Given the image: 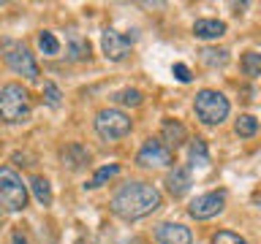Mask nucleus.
I'll list each match as a JSON object with an SVG mask.
<instances>
[{"label":"nucleus","mask_w":261,"mask_h":244,"mask_svg":"<svg viewBox=\"0 0 261 244\" xmlns=\"http://www.w3.org/2000/svg\"><path fill=\"white\" fill-rule=\"evenodd\" d=\"M163 195L155 185L150 182H128L122 185L117 193L112 195L109 206L112 215H117L120 220H142L147 215H152L155 209H161Z\"/></svg>","instance_id":"obj_1"},{"label":"nucleus","mask_w":261,"mask_h":244,"mask_svg":"<svg viewBox=\"0 0 261 244\" xmlns=\"http://www.w3.org/2000/svg\"><path fill=\"white\" fill-rule=\"evenodd\" d=\"M0 119L11 125L30 119V93L22 84H6L0 89Z\"/></svg>","instance_id":"obj_2"},{"label":"nucleus","mask_w":261,"mask_h":244,"mask_svg":"<svg viewBox=\"0 0 261 244\" xmlns=\"http://www.w3.org/2000/svg\"><path fill=\"white\" fill-rule=\"evenodd\" d=\"M193 111L204 125H220L228 117L231 106H228V98L223 93H218V89H201L193 101Z\"/></svg>","instance_id":"obj_3"},{"label":"nucleus","mask_w":261,"mask_h":244,"mask_svg":"<svg viewBox=\"0 0 261 244\" xmlns=\"http://www.w3.org/2000/svg\"><path fill=\"white\" fill-rule=\"evenodd\" d=\"M3 60L14 73H19V76L30 79V81H38L41 76L38 63L24 44H19V41H3Z\"/></svg>","instance_id":"obj_4"},{"label":"nucleus","mask_w":261,"mask_h":244,"mask_svg":"<svg viewBox=\"0 0 261 244\" xmlns=\"http://www.w3.org/2000/svg\"><path fill=\"white\" fill-rule=\"evenodd\" d=\"M0 201L11 211H22L28 206V185L11 166H0Z\"/></svg>","instance_id":"obj_5"},{"label":"nucleus","mask_w":261,"mask_h":244,"mask_svg":"<svg viewBox=\"0 0 261 244\" xmlns=\"http://www.w3.org/2000/svg\"><path fill=\"white\" fill-rule=\"evenodd\" d=\"M130 117L120 109H101L95 114V133L103 138V141H117V138L130 133Z\"/></svg>","instance_id":"obj_6"},{"label":"nucleus","mask_w":261,"mask_h":244,"mask_svg":"<svg viewBox=\"0 0 261 244\" xmlns=\"http://www.w3.org/2000/svg\"><path fill=\"white\" fill-rule=\"evenodd\" d=\"M171 158L174 155H171V149L161 138H147L144 146L136 155V163L142 168H163V166H171Z\"/></svg>","instance_id":"obj_7"},{"label":"nucleus","mask_w":261,"mask_h":244,"mask_svg":"<svg viewBox=\"0 0 261 244\" xmlns=\"http://www.w3.org/2000/svg\"><path fill=\"white\" fill-rule=\"evenodd\" d=\"M226 206V193L218 190V193H204V195H196V198L191 201V206H188V211H191V217L196 220H210L220 215Z\"/></svg>","instance_id":"obj_8"},{"label":"nucleus","mask_w":261,"mask_h":244,"mask_svg":"<svg viewBox=\"0 0 261 244\" xmlns=\"http://www.w3.org/2000/svg\"><path fill=\"white\" fill-rule=\"evenodd\" d=\"M101 49H103V54L109 57V60L120 63V60H125V57L130 54V49H134V38L122 36V33L112 30V27H106L103 36H101Z\"/></svg>","instance_id":"obj_9"},{"label":"nucleus","mask_w":261,"mask_h":244,"mask_svg":"<svg viewBox=\"0 0 261 244\" xmlns=\"http://www.w3.org/2000/svg\"><path fill=\"white\" fill-rule=\"evenodd\" d=\"M155 241L158 244H191L193 236L179 223H161V225H155Z\"/></svg>","instance_id":"obj_10"},{"label":"nucleus","mask_w":261,"mask_h":244,"mask_svg":"<svg viewBox=\"0 0 261 244\" xmlns=\"http://www.w3.org/2000/svg\"><path fill=\"white\" fill-rule=\"evenodd\" d=\"M193 179H191V168L188 166H174L166 176V190L174 195V198H182V195L191 190Z\"/></svg>","instance_id":"obj_11"},{"label":"nucleus","mask_w":261,"mask_h":244,"mask_svg":"<svg viewBox=\"0 0 261 244\" xmlns=\"http://www.w3.org/2000/svg\"><path fill=\"white\" fill-rule=\"evenodd\" d=\"M185 138H188V130H185L182 122H177V119H163V125H161V141L166 144L169 149L182 146Z\"/></svg>","instance_id":"obj_12"},{"label":"nucleus","mask_w":261,"mask_h":244,"mask_svg":"<svg viewBox=\"0 0 261 244\" xmlns=\"http://www.w3.org/2000/svg\"><path fill=\"white\" fill-rule=\"evenodd\" d=\"M193 36L201 38V41L220 38V36H226V22H220V19H196L193 22Z\"/></svg>","instance_id":"obj_13"},{"label":"nucleus","mask_w":261,"mask_h":244,"mask_svg":"<svg viewBox=\"0 0 261 244\" xmlns=\"http://www.w3.org/2000/svg\"><path fill=\"white\" fill-rule=\"evenodd\" d=\"M68 163L71 168H82L85 163H90V152L85 149V146H79V144H68L63 149V166Z\"/></svg>","instance_id":"obj_14"},{"label":"nucleus","mask_w":261,"mask_h":244,"mask_svg":"<svg viewBox=\"0 0 261 244\" xmlns=\"http://www.w3.org/2000/svg\"><path fill=\"white\" fill-rule=\"evenodd\" d=\"M188 155H191V166L193 168L196 166H199V168H207L210 166V149H207V141H204V138H193Z\"/></svg>","instance_id":"obj_15"},{"label":"nucleus","mask_w":261,"mask_h":244,"mask_svg":"<svg viewBox=\"0 0 261 244\" xmlns=\"http://www.w3.org/2000/svg\"><path fill=\"white\" fill-rule=\"evenodd\" d=\"M240 68L248 79H258L261 76V54L258 52H245L240 60Z\"/></svg>","instance_id":"obj_16"},{"label":"nucleus","mask_w":261,"mask_h":244,"mask_svg":"<svg viewBox=\"0 0 261 244\" xmlns=\"http://www.w3.org/2000/svg\"><path fill=\"white\" fill-rule=\"evenodd\" d=\"M30 187H33V195H36V201L41 206H49V203H52V187H49V182L44 176H33Z\"/></svg>","instance_id":"obj_17"},{"label":"nucleus","mask_w":261,"mask_h":244,"mask_svg":"<svg viewBox=\"0 0 261 244\" xmlns=\"http://www.w3.org/2000/svg\"><path fill=\"white\" fill-rule=\"evenodd\" d=\"M234 130H237V136L250 138V136H256V133H258V119H256V117H250V114H242V117L234 122Z\"/></svg>","instance_id":"obj_18"},{"label":"nucleus","mask_w":261,"mask_h":244,"mask_svg":"<svg viewBox=\"0 0 261 244\" xmlns=\"http://www.w3.org/2000/svg\"><path fill=\"white\" fill-rule=\"evenodd\" d=\"M114 103H120V106H142V101H144V95H142V89H120V93H114V98H112Z\"/></svg>","instance_id":"obj_19"},{"label":"nucleus","mask_w":261,"mask_h":244,"mask_svg":"<svg viewBox=\"0 0 261 244\" xmlns=\"http://www.w3.org/2000/svg\"><path fill=\"white\" fill-rule=\"evenodd\" d=\"M87 57H90V44L85 38L73 36L71 46H68V60H87Z\"/></svg>","instance_id":"obj_20"},{"label":"nucleus","mask_w":261,"mask_h":244,"mask_svg":"<svg viewBox=\"0 0 261 244\" xmlns=\"http://www.w3.org/2000/svg\"><path fill=\"white\" fill-rule=\"evenodd\" d=\"M38 46H41V52L49 54V57L60 52V41H57V38H55V33H49V30L38 33Z\"/></svg>","instance_id":"obj_21"},{"label":"nucleus","mask_w":261,"mask_h":244,"mask_svg":"<svg viewBox=\"0 0 261 244\" xmlns=\"http://www.w3.org/2000/svg\"><path fill=\"white\" fill-rule=\"evenodd\" d=\"M117 174H120V166H117V163H112V166H103V168H98V171H95V176L90 179V185H87V187H101L103 182H109V179H112V176H117Z\"/></svg>","instance_id":"obj_22"},{"label":"nucleus","mask_w":261,"mask_h":244,"mask_svg":"<svg viewBox=\"0 0 261 244\" xmlns=\"http://www.w3.org/2000/svg\"><path fill=\"white\" fill-rule=\"evenodd\" d=\"M201 60L207 65H226L228 63V52L226 49H201Z\"/></svg>","instance_id":"obj_23"},{"label":"nucleus","mask_w":261,"mask_h":244,"mask_svg":"<svg viewBox=\"0 0 261 244\" xmlns=\"http://www.w3.org/2000/svg\"><path fill=\"white\" fill-rule=\"evenodd\" d=\"M210 244H248V241H245L240 233H234V231H218L215 236H212Z\"/></svg>","instance_id":"obj_24"},{"label":"nucleus","mask_w":261,"mask_h":244,"mask_svg":"<svg viewBox=\"0 0 261 244\" xmlns=\"http://www.w3.org/2000/svg\"><path fill=\"white\" fill-rule=\"evenodd\" d=\"M44 95H46V103L52 106V109L60 106V89H57L52 81H44Z\"/></svg>","instance_id":"obj_25"},{"label":"nucleus","mask_w":261,"mask_h":244,"mask_svg":"<svg viewBox=\"0 0 261 244\" xmlns=\"http://www.w3.org/2000/svg\"><path fill=\"white\" fill-rule=\"evenodd\" d=\"M171 73H174V76L182 81V84H188V81H191V71H188V65H182V63H174Z\"/></svg>","instance_id":"obj_26"},{"label":"nucleus","mask_w":261,"mask_h":244,"mask_svg":"<svg viewBox=\"0 0 261 244\" xmlns=\"http://www.w3.org/2000/svg\"><path fill=\"white\" fill-rule=\"evenodd\" d=\"M11 244H30V241H28V236H24L22 231H14L11 233Z\"/></svg>","instance_id":"obj_27"},{"label":"nucleus","mask_w":261,"mask_h":244,"mask_svg":"<svg viewBox=\"0 0 261 244\" xmlns=\"http://www.w3.org/2000/svg\"><path fill=\"white\" fill-rule=\"evenodd\" d=\"M0 217H3V215H0Z\"/></svg>","instance_id":"obj_28"}]
</instances>
